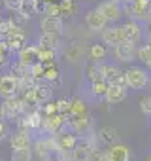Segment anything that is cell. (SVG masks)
<instances>
[{"label": "cell", "mask_w": 151, "mask_h": 161, "mask_svg": "<svg viewBox=\"0 0 151 161\" xmlns=\"http://www.w3.org/2000/svg\"><path fill=\"white\" fill-rule=\"evenodd\" d=\"M123 74H125V84H127V87H130V89H143V87L149 84V74H147L145 68L130 66V68H127Z\"/></svg>", "instance_id": "1"}, {"label": "cell", "mask_w": 151, "mask_h": 161, "mask_svg": "<svg viewBox=\"0 0 151 161\" xmlns=\"http://www.w3.org/2000/svg\"><path fill=\"white\" fill-rule=\"evenodd\" d=\"M145 161H151V152L147 153V157H145Z\"/></svg>", "instance_id": "43"}, {"label": "cell", "mask_w": 151, "mask_h": 161, "mask_svg": "<svg viewBox=\"0 0 151 161\" xmlns=\"http://www.w3.org/2000/svg\"><path fill=\"white\" fill-rule=\"evenodd\" d=\"M85 23H87V27H89L91 31H102V29H106V27L110 25V21H108L98 10L87 12V14H85Z\"/></svg>", "instance_id": "15"}, {"label": "cell", "mask_w": 151, "mask_h": 161, "mask_svg": "<svg viewBox=\"0 0 151 161\" xmlns=\"http://www.w3.org/2000/svg\"><path fill=\"white\" fill-rule=\"evenodd\" d=\"M40 29H42V32L60 34V32H62V17H49V15H44L42 21H40Z\"/></svg>", "instance_id": "17"}, {"label": "cell", "mask_w": 151, "mask_h": 161, "mask_svg": "<svg viewBox=\"0 0 151 161\" xmlns=\"http://www.w3.org/2000/svg\"><path fill=\"white\" fill-rule=\"evenodd\" d=\"M104 57H106V47L102 44H93L89 47V59L93 63H100V61H104Z\"/></svg>", "instance_id": "29"}, {"label": "cell", "mask_w": 151, "mask_h": 161, "mask_svg": "<svg viewBox=\"0 0 151 161\" xmlns=\"http://www.w3.org/2000/svg\"><path fill=\"white\" fill-rule=\"evenodd\" d=\"M106 89H108V82H104V80H95V82H91V95L95 99H104L106 95Z\"/></svg>", "instance_id": "27"}, {"label": "cell", "mask_w": 151, "mask_h": 161, "mask_svg": "<svg viewBox=\"0 0 151 161\" xmlns=\"http://www.w3.org/2000/svg\"><path fill=\"white\" fill-rule=\"evenodd\" d=\"M19 95V82L12 74H0V99Z\"/></svg>", "instance_id": "8"}, {"label": "cell", "mask_w": 151, "mask_h": 161, "mask_svg": "<svg viewBox=\"0 0 151 161\" xmlns=\"http://www.w3.org/2000/svg\"><path fill=\"white\" fill-rule=\"evenodd\" d=\"M108 104H119L127 99V86H119V84H108L106 95H104Z\"/></svg>", "instance_id": "12"}, {"label": "cell", "mask_w": 151, "mask_h": 161, "mask_svg": "<svg viewBox=\"0 0 151 161\" xmlns=\"http://www.w3.org/2000/svg\"><path fill=\"white\" fill-rule=\"evenodd\" d=\"M0 119H4V114H2V108H0Z\"/></svg>", "instance_id": "45"}, {"label": "cell", "mask_w": 151, "mask_h": 161, "mask_svg": "<svg viewBox=\"0 0 151 161\" xmlns=\"http://www.w3.org/2000/svg\"><path fill=\"white\" fill-rule=\"evenodd\" d=\"M57 57V49L55 47H40L38 46V61L47 64V63H53Z\"/></svg>", "instance_id": "28"}, {"label": "cell", "mask_w": 151, "mask_h": 161, "mask_svg": "<svg viewBox=\"0 0 151 161\" xmlns=\"http://www.w3.org/2000/svg\"><path fill=\"white\" fill-rule=\"evenodd\" d=\"M85 76L89 82H95V80H100V72H98V64H91L85 68Z\"/></svg>", "instance_id": "36"}, {"label": "cell", "mask_w": 151, "mask_h": 161, "mask_svg": "<svg viewBox=\"0 0 151 161\" xmlns=\"http://www.w3.org/2000/svg\"><path fill=\"white\" fill-rule=\"evenodd\" d=\"M87 161H106V157H104V152H100V150L93 148V150L89 152V157H87Z\"/></svg>", "instance_id": "41"}, {"label": "cell", "mask_w": 151, "mask_h": 161, "mask_svg": "<svg viewBox=\"0 0 151 161\" xmlns=\"http://www.w3.org/2000/svg\"><path fill=\"white\" fill-rule=\"evenodd\" d=\"M34 97H36V104L42 106L44 103L51 101L53 97V87H51V82H45V80H38L34 84Z\"/></svg>", "instance_id": "11"}, {"label": "cell", "mask_w": 151, "mask_h": 161, "mask_svg": "<svg viewBox=\"0 0 151 161\" xmlns=\"http://www.w3.org/2000/svg\"><path fill=\"white\" fill-rule=\"evenodd\" d=\"M113 2H119V4H121V2H125V0H113Z\"/></svg>", "instance_id": "47"}, {"label": "cell", "mask_w": 151, "mask_h": 161, "mask_svg": "<svg viewBox=\"0 0 151 161\" xmlns=\"http://www.w3.org/2000/svg\"><path fill=\"white\" fill-rule=\"evenodd\" d=\"M66 125L74 131V133H85L87 129H89V125H91V118H89V114L87 112H83V114H70V116H66Z\"/></svg>", "instance_id": "9"}, {"label": "cell", "mask_w": 151, "mask_h": 161, "mask_svg": "<svg viewBox=\"0 0 151 161\" xmlns=\"http://www.w3.org/2000/svg\"><path fill=\"white\" fill-rule=\"evenodd\" d=\"M64 125H66V116L60 114V112H55V114L44 116V121H42V129H44L45 133H49V135L59 133Z\"/></svg>", "instance_id": "6"}, {"label": "cell", "mask_w": 151, "mask_h": 161, "mask_svg": "<svg viewBox=\"0 0 151 161\" xmlns=\"http://www.w3.org/2000/svg\"><path fill=\"white\" fill-rule=\"evenodd\" d=\"M96 10H98V12L110 21V23L119 21L121 15H123V12H121V4H119V2H113V0H104V2L98 4Z\"/></svg>", "instance_id": "7"}, {"label": "cell", "mask_w": 151, "mask_h": 161, "mask_svg": "<svg viewBox=\"0 0 151 161\" xmlns=\"http://www.w3.org/2000/svg\"><path fill=\"white\" fill-rule=\"evenodd\" d=\"M104 157H106V161H130V150L125 144L113 142L104 152Z\"/></svg>", "instance_id": "10"}, {"label": "cell", "mask_w": 151, "mask_h": 161, "mask_svg": "<svg viewBox=\"0 0 151 161\" xmlns=\"http://www.w3.org/2000/svg\"><path fill=\"white\" fill-rule=\"evenodd\" d=\"M42 14L49 15V17H60V14H59V0H55V2H44Z\"/></svg>", "instance_id": "33"}, {"label": "cell", "mask_w": 151, "mask_h": 161, "mask_svg": "<svg viewBox=\"0 0 151 161\" xmlns=\"http://www.w3.org/2000/svg\"><path fill=\"white\" fill-rule=\"evenodd\" d=\"M136 57L151 70V44L147 42L145 46H140V47H136Z\"/></svg>", "instance_id": "26"}, {"label": "cell", "mask_w": 151, "mask_h": 161, "mask_svg": "<svg viewBox=\"0 0 151 161\" xmlns=\"http://www.w3.org/2000/svg\"><path fill=\"white\" fill-rule=\"evenodd\" d=\"M59 78H60V70L55 64V61L44 64V80H45V82H57Z\"/></svg>", "instance_id": "25"}, {"label": "cell", "mask_w": 151, "mask_h": 161, "mask_svg": "<svg viewBox=\"0 0 151 161\" xmlns=\"http://www.w3.org/2000/svg\"><path fill=\"white\" fill-rule=\"evenodd\" d=\"M76 10H78V2L76 0H59L60 17H72V15H76Z\"/></svg>", "instance_id": "23"}, {"label": "cell", "mask_w": 151, "mask_h": 161, "mask_svg": "<svg viewBox=\"0 0 151 161\" xmlns=\"http://www.w3.org/2000/svg\"><path fill=\"white\" fill-rule=\"evenodd\" d=\"M113 55H115V59H119L123 63H128L136 55V46L130 44V42H119V44L113 46Z\"/></svg>", "instance_id": "13"}, {"label": "cell", "mask_w": 151, "mask_h": 161, "mask_svg": "<svg viewBox=\"0 0 151 161\" xmlns=\"http://www.w3.org/2000/svg\"><path fill=\"white\" fill-rule=\"evenodd\" d=\"M102 40L106 46H115L119 42H125V34H123V27H106L102 29Z\"/></svg>", "instance_id": "16"}, {"label": "cell", "mask_w": 151, "mask_h": 161, "mask_svg": "<svg viewBox=\"0 0 151 161\" xmlns=\"http://www.w3.org/2000/svg\"><path fill=\"white\" fill-rule=\"evenodd\" d=\"M12 161H32V150L30 148L12 150Z\"/></svg>", "instance_id": "30"}, {"label": "cell", "mask_w": 151, "mask_h": 161, "mask_svg": "<svg viewBox=\"0 0 151 161\" xmlns=\"http://www.w3.org/2000/svg\"><path fill=\"white\" fill-rule=\"evenodd\" d=\"M149 19H151V0H149Z\"/></svg>", "instance_id": "44"}, {"label": "cell", "mask_w": 151, "mask_h": 161, "mask_svg": "<svg viewBox=\"0 0 151 161\" xmlns=\"http://www.w3.org/2000/svg\"><path fill=\"white\" fill-rule=\"evenodd\" d=\"M34 150H36V153H38V157L44 161L51 152H57L59 150V146H57V140L55 138H38L36 142H34Z\"/></svg>", "instance_id": "14"}, {"label": "cell", "mask_w": 151, "mask_h": 161, "mask_svg": "<svg viewBox=\"0 0 151 161\" xmlns=\"http://www.w3.org/2000/svg\"><path fill=\"white\" fill-rule=\"evenodd\" d=\"M29 72H30V78L32 80H44V63H40V61H36V63H32L30 66H29Z\"/></svg>", "instance_id": "34"}, {"label": "cell", "mask_w": 151, "mask_h": 161, "mask_svg": "<svg viewBox=\"0 0 151 161\" xmlns=\"http://www.w3.org/2000/svg\"><path fill=\"white\" fill-rule=\"evenodd\" d=\"M42 2H55V0H42Z\"/></svg>", "instance_id": "46"}, {"label": "cell", "mask_w": 151, "mask_h": 161, "mask_svg": "<svg viewBox=\"0 0 151 161\" xmlns=\"http://www.w3.org/2000/svg\"><path fill=\"white\" fill-rule=\"evenodd\" d=\"M59 36L60 34H53V32H42L40 38H38V44L40 47H57L59 44Z\"/></svg>", "instance_id": "24"}, {"label": "cell", "mask_w": 151, "mask_h": 161, "mask_svg": "<svg viewBox=\"0 0 151 161\" xmlns=\"http://www.w3.org/2000/svg\"><path fill=\"white\" fill-rule=\"evenodd\" d=\"M80 53H81V51H80L78 46H70V47L64 51V57H66L68 61H78V59H80Z\"/></svg>", "instance_id": "37"}, {"label": "cell", "mask_w": 151, "mask_h": 161, "mask_svg": "<svg viewBox=\"0 0 151 161\" xmlns=\"http://www.w3.org/2000/svg\"><path fill=\"white\" fill-rule=\"evenodd\" d=\"M17 61L23 63V64H27V66H30L32 63H36L38 61V46H27L25 44L17 51Z\"/></svg>", "instance_id": "18"}, {"label": "cell", "mask_w": 151, "mask_h": 161, "mask_svg": "<svg viewBox=\"0 0 151 161\" xmlns=\"http://www.w3.org/2000/svg\"><path fill=\"white\" fill-rule=\"evenodd\" d=\"M10 47L6 46V42L4 40H0V68H4V66H8L12 61H10Z\"/></svg>", "instance_id": "32"}, {"label": "cell", "mask_w": 151, "mask_h": 161, "mask_svg": "<svg viewBox=\"0 0 151 161\" xmlns=\"http://www.w3.org/2000/svg\"><path fill=\"white\" fill-rule=\"evenodd\" d=\"M0 108H2V114H4V119H17L23 112H25V103L19 95H12V97H6L0 103Z\"/></svg>", "instance_id": "2"}, {"label": "cell", "mask_w": 151, "mask_h": 161, "mask_svg": "<svg viewBox=\"0 0 151 161\" xmlns=\"http://www.w3.org/2000/svg\"><path fill=\"white\" fill-rule=\"evenodd\" d=\"M147 42H149V44H151V34H149V40H147Z\"/></svg>", "instance_id": "48"}, {"label": "cell", "mask_w": 151, "mask_h": 161, "mask_svg": "<svg viewBox=\"0 0 151 161\" xmlns=\"http://www.w3.org/2000/svg\"><path fill=\"white\" fill-rule=\"evenodd\" d=\"M140 108L145 116H151V95H145L140 99Z\"/></svg>", "instance_id": "39"}, {"label": "cell", "mask_w": 151, "mask_h": 161, "mask_svg": "<svg viewBox=\"0 0 151 161\" xmlns=\"http://www.w3.org/2000/svg\"><path fill=\"white\" fill-rule=\"evenodd\" d=\"M8 135H10V127H8V123H6L4 119H0V140H4Z\"/></svg>", "instance_id": "42"}, {"label": "cell", "mask_w": 151, "mask_h": 161, "mask_svg": "<svg viewBox=\"0 0 151 161\" xmlns=\"http://www.w3.org/2000/svg\"><path fill=\"white\" fill-rule=\"evenodd\" d=\"M0 17H2V14H0Z\"/></svg>", "instance_id": "50"}, {"label": "cell", "mask_w": 151, "mask_h": 161, "mask_svg": "<svg viewBox=\"0 0 151 161\" xmlns=\"http://www.w3.org/2000/svg\"><path fill=\"white\" fill-rule=\"evenodd\" d=\"M132 19H149V0H132Z\"/></svg>", "instance_id": "21"}, {"label": "cell", "mask_w": 151, "mask_h": 161, "mask_svg": "<svg viewBox=\"0 0 151 161\" xmlns=\"http://www.w3.org/2000/svg\"><path fill=\"white\" fill-rule=\"evenodd\" d=\"M121 27H123L125 42H130V44H134V46L142 42V38H143V29H142V25H140L138 19H130V21H127V23L121 25Z\"/></svg>", "instance_id": "4"}, {"label": "cell", "mask_w": 151, "mask_h": 161, "mask_svg": "<svg viewBox=\"0 0 151 161\" xmlns=\"http://www.w3.org/2000/svg\"><path fill=\"white\" fill-rule=\"evenodd\" d=\"M83 112H87V106H85V103H83L80 97H76V99H70L68 116H70V114H83Z\"/></svg>", "instance_id": "31"}, {"label": "cell", "mask_w": 151, "mask_h": 161, "mask_svg": "<svg viewBox=\"0 0 151 161\" xmlns=\"http://www.w3.org/2000/svg\"><path fill=\"white\" fill-rule=\"evenodd\" d=\"M2 4H4V8L8 12H19L23 0H2Z\"/></svg>", "instance_id": "40"}, {"label": "cell", "mask_w": 151, "mask_h": 161, "mask_svg": "<svg viewBox=\"0 0 151 161\" xmlns=\"http://www.w3.org/2000/svg\"><path fill=\"white\" fill-rule=\"evenodd\" d=\"M10 146L12 150H19V148H30L32 146V138L27 131H15L12 136H10Z\"/></svg>", "instance_id": "19"}, {"label": "cell", "mask_w": 151, "mask_h": 161, "mask_svg": "<svg viewBox=\"0 0 151 161\" xmlns=\"http://www.w3.org/2000/svg\"><path fill=\"white\" fill-rule=\"evenodd\" d=\"M15 27V23L12 21V19H4V17H0V40H4L10 32H12V29Z\"/></svg>", "instance_id": "35"}, {"label": "cell", "mask_w": 151, "mask_h": 161, "mask_svg": "<svg viewBox=\"0 0 151 161\" xmlns=\"http://www.w3.org/2000/svg\"><path fill=\"white\" fill-rule=\"evenodd\" d=\"M76 142H78V135H76L74 131H72V133H62V135L57 138L59 150H60V152H66V153H70V152L74 150Z\"/></svg>", "instance_id": "20"}, {"label": "cell", "mask_w": 151, "mask_h": 161, "mask_svg": "<svg viewBox=\"0 0 151 161\" xmlns=\"http://www.w3.org/2000/svg\"><path fill=\"white\" fill-rule=\"evenodd\" d=\"M149 86H151V78H149Z\"/></svg>", "instance_id": "49"}, {"label": "cell", "mask_w": 151, "mask_h": 161, "mask_svg": "<svg viewBox=\"0 0 151 161\" xmlns=\"http://www.w3.org/2000/svg\"><path fill=\"white\" fill-rule=\"evenodd\" d=\"M98 138H100L104 144H113V142L119 140V133H117L115 127L104 125V127H100V131H98Z\"/></svg>", "instance_id": "22"}, {"label": "cell", "mask_w": 151, "mask_h": 161, "mask_svg": "<svg viewBox=\"0 0 151 161\" xmlns=\"http://www.w3.org/2000/svg\"><path fill=\"white\" fill-rule=\"evenodd\" d=\"M98 72H100V78L108 84H119V86H127L125 84V74L112 63H102L98 64Z\"/></svg>", "instance_id": "3"}, {"label": "cell", "mask_w": 151, "mask_h": 161, "mask_svg": "<svg viewBox=\"0 0 151 161\" xmlns=\"http://www.w3.org/2000/svg\"><path fill=\"white\" fill-rule=\"evenodd\" d=\"M4 42H6V46L10 47V51H19L25 44H27V32L23 31V27L21 25H17L15 23V27L12 29V32L4 38Z\"/></svg>", "instance_id": "5"}, {"label": "cell", "mask_w": 151, "mask_h": 161, "mask_svg": "<svg viewBox=\"0 0 151 161\" xmlns=\"http://www.w3.org/2000/svg\"><path fill=\"white\" fill-rule=\"evenodd\" d=\"M55 106H57V112L68 116V108H70V99H59L55 101Z\"/></svg>", "instance_id": "38"}]
</instances>
